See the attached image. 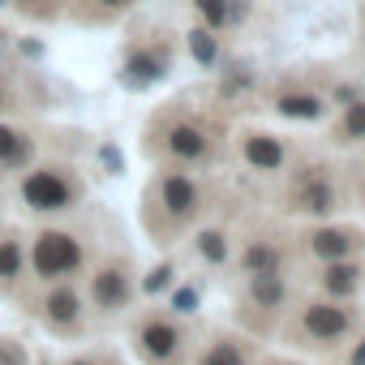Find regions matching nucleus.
<instances>
[{
	"mask_svg": "<svg viewBox=\"0 0 365 365\" xmlns=\"http://www.w3.org/2000/svg\"><path fill=\"white\" fill-rule=\"evenodd\" d=\"M103 163H108V168H120V155H116L112 146H103Z\"/></svg>",
	"mask_w": 365,
	"mask_h": 365,
	"instance_id": "c85d7f7f",
	"label": "nucleus"
},
{
	"mask_svg": "<svg viewBox=\"0 0 365 365\" xmlns=\"http://www.w3.org/2000/svg\"><path fill=\"white\" fill-rule=\"evenodd\" d=\"M22 198H26L31 211H69L78 190H73V180L61 168H35L22 180Z\"/></svg>",
	"mask_w": 365,
	"mask_h": 365,
	"instance_id": "39448f33",
	"label": "nucleus"
},
{
	"mask_svg": "<svg viewBox=\"0 0 365 365\" xmlns=\"http://www.w3.org/2000/svg\"><path fill=\"white\" fill-rule=\"evenodd\" d=\"M344 365H365V331H361V339L348 348V361H344Z\"/></svg>",
	"mask_w": 365,
	"mask_h": 365,
	"instance_id": "cd10ccee",
	"label": "nucleus"
},
{
	"mask_svg": "<svg viewBox=\"0 0 365 365\" xmlns=\"http://www.w3.org/2000/svg\"><path fill=\"white\" fill-rule=\"evenodd\" d=\"M0 108H5V91H0Z\"/></svg>",
	"mask_w": 365,
	"mask_h": 365,
	"instance_id": "f704fd0d",
	"label": "nucleus"
},
{
	"mask_svg": "<svg viewBox=\"0 0 365 365\" xmlns=\"http://www.w3.org/2000/svg\"><path fill=\"white\" fill-rule=\"evenodd\" d=\"M133 348L146 365H180L190 352V335L172 314H146L133 327Z\"/></svg>",
	"mask_w": 365,
	"mask_h": 365,
	"instance_id": "f03ea898",
	"label": "nucleus"
},
{
	"mask_svg": "<svg viewBox=\"0 0 365 365\" xmlns=\"http://www.w3.org/2000/svg\"><path fill=\"white\" fill-rule=\"evenodd\" d=\"M26 155H31V142H26L18 129L0 125V163H5V168H14V163H22Z\"/></svg>",
	"mask_w": 365,
	"mask_h": 365,
	"instance_id": "aec40b11",
	"label": "nucleus"
},
{
	"mask_svg": "<svg viewBox=\"0 0 365 365\" xmlns=\"http://www.w3.org/2000/svg\"><path fill=\"white\" fill-rule=\"evenodd\" d=\"M163 150L176 163H207L211 159V133L198 120H172L163 133Z\"/></svg>",
	"mask_w": 365,
	"mask_h": 365,
	"instance_id": "9d476101",
	"label": "nucleus"
},
{
	"mask_svg": "<svg viewBox=\"0 0 365 365\" xmlns=\"http://www.w3.org/2000/svg\"><path fill=\"white\" fill-rule=\"evenodd\" d=\"M99 5H125V0H99Z\"/></svg>",
	"mask_w": 365,
	"mask_h": 365,
	"instance_id": "2f4dec72",
	"label": "nucleus"
},
{
	"mask_svg": "<svg viewBox=\"0 0 365 365\" xmlns=\"http://www.w3.org/2000/svg\"><path fill=\"white\" fill-rule=\"evenodd\" d=\"M198 5V14L211 22V26H224L228 22V0H194Z\"/></svg>",
	"mask_w": 365,
	"mask_h": 365,
	"instance_id": "5701e85b",
	"label": "nucleus"
},
{
	"mask_svg": "<svg viewBox=\"0 0 365 365\" xmlns=\"http://www.w3.org/2000/svg\"><path fill=\"white\" fill-rule=\"evenodd\" d=\"M82 314H86L82 292L69 288L65 279H52V288H48L43 301H39V318H43V327L56 331V335H69V331L82 327Z\"/></svg>",
	"mask_w": 365,
	"mask_h": 365,
	"instance_id": "0eeeda50",
	"label": "nucleus"
},
{
	"mask_svg": "<svg viewBox=\"0 0 365 365\" xmlns=\"http://www.w3.org/2000/svg\"><path fill=\"white\" fill-rule=\"evenodd\" d=\"M190 52H194V61H198V65H207V69H211V65H215V56H220L215 35H211V31H202V26H198V31H190Z\"/></svg>",
	"mask_w": 365,
	"mask_h": 365,
	"instance_id": "412c9836",
	"label": "nucleus"
},
{
	"mask_svg": "<svg viewBox=\"0 0 365 365\" xmlns=\"http://www.w3.org/2000/svg\"><path fill=\"white\" fill-rule=\"evenodd\" d=\"M241 159H245L254 172H284L288 146H284L275 133H267V129H250V133H241Z\"/></svg>",
	"mask_w": 365,
	"mask_h": 365,
	"instance_id": "f8f14e48",
	"label": "nucleus"
},
{
	"mask_svg": "<svg viewBox=\"0 0 365 365\" xmlns=\"http://www.w3.org/2000/svg\"><path fill=\"white\" fill-rule=\"evenodd\" d=\"M361 284H365V267L356 258H335V262H322L318 271V288L331 301H356Z\"/></svg>",
	"mask_w": 365,
	"mask_h": 365,
	"instance_id": "9b49d317",
	"label": "nucleus"
},
{
	"mask_svg": "<svg viewBox=\"0 0 365 365\" xmlns=\"http://www.w3.org/2000/svg\"><path fill=\"white\" fill-rule=\"evenodd\" d=\"M65 365H103V356H73V361H65Z\"/></svg>",
	"mask_w": 365,
	"mask_h": 365,
	"instance_id": "c756f323",
	"label": "nucleus"
},
{
	"mask_svg": "<svg viewBox=\"0 0 365 365\" xmlns=\"http://www.w3.org/2000/svg\"><path fill=\"white\" fill-rule=\"evenodd\" d=\"M237 271L241 275H262V271H284V245L279 241H250L241 254H237Z\"/></svg>",
	"mask_w": 365,
	"mask_h": 365,
	"instance_id": "2eb2a0df",
	"label": "nucleus"
},
{
	"mask_svg": "<svg viewBox=\"0 0 365 365\" xmlns=\"http://www.w3.org/2000/svg\"><path fill=\"white\" fill-rule=\"evenodd\" d=\"M361 202H365V180H361Z\"/></svg>",
	"mask_w": 365,
	"mask_h": 365,
	"instance_id": "473e14b6",
	"label": "nucleus"
},
{
	"mask_svg": "<svg viewBox=\"0 0 365 365\" xmlns=\"http://www.w3.org/2000/svg\"><path fill=\"white\" fill-rule=\"evenodd\" d=\"M194 365H254V344L245 335L220 331V335H211V344H202Z\"/></svg>",
	"mask_w": 365,
	"mask_h": 365,
	"instance_id": "4468645a",
	"label": "nucleus"
},
{
	"mask_svg": "<svg viewBox=\"0 0 365 365\" xmlns=\"http://www.w3.org/2000/svg\"><path fill=\"white\" fill-rule=\"evenodd\" d=\"M305 254L318 258V262H335V258H356V250L365 245V237L356 228H344V224H318L301 237Z\"/></svg>",
	"mask_w": 365,
	"mask_h": 365,
	"instance_id": "1a4fd4ad",
	"label": "nucleus"
},
{
	"mask_svg": "<svg viewBox=\"0 0 365 365\" xmlns=\"http://www.w3.org/2000/svg\"><path fill=\"white\" fill-rule=\"evenodd\" d=\"M22 275V250L18 241H0V279H18Z\"/></svg>",
	"mask_w": 365,
	"mask_h": 365,
	"instance_id": "4be33fe9",
	"label": "nucleus"
},
{
	"mask_svg": "<svg viewBox=\"0 0 365 365\" xmlns=\"http://www.w3.org/2000/svg\"><path fill=\"white\" fill-rule=\"evenodd\" d=\"M31 262H35V275L52 284V279H69L73 271H82L86 250H82V241H78L73 232H56V228H48V232L35 237Z\"/></svg>",
	"mask_w": 365,
	"mask_h": 365,
	"instance_id": "7ed1b4c3",
	"label": "nucleus"
},
{
	"mask_svg": "<svg viewBox=\"0 0 365 365\" xmlns=\"http://www.w3.org/2000/svg\"><path fill=\"white\" fill-rule=\"evenodd\" d=\"M275 365H297V361H275Z\"/></svg>",
	"mask_w": 365,
	"mask_h": 365,
	"instance_id": "72a5a7b5",
	"label": "nucleus"
},
{
	"mask_svg": "<svg viewBox=\"0 0 365 365\" xmlns=\"http://www.w3.org/2000/svg\"><path fill=\"white\" fill-rule=\"evenodd\" d=\"M194 250H198V258H202V262H211V267L228 262V237H224L220 228H202V232H198V241H194Z\"/></svg>",
	"mask_w": 365,
	"mask_h": 365,
	"instance_id": "6ab92c4d",
	"label": "nucleus"
},
{
	"mask_svg": "<svg viewBox=\"0 0 365 365\" xmlns=\"http://www.w3.org/2000/svg\"><path fill=\"white\" fill-rule=\"evenodd\" d=\"M339 146H352V142H365V99H356V103H348L344 108V116H339V125H335V133H331Z\"/></svg>",
	"mask_w": 365,
	"mask_h": 365,
	"instance_id": "a211bd4d",
	"label": "nucleus"
},
{
	"mask_svg": "<svg viewBox=\"0 0 365 365\" xmlns=\"http://www.w3.org/2000/svg\"><path fill=\"white\" fill-rule=\"evenodd\" d=\"M0 5H5V0H0Z\"/></svg>",
	"mask_w": 365,
	"mask_h": 365,
	"instance_id": "c9c22d12",
	"label": "nucleus"
},
{
	"mask_svg": "<svg viewBox=\"0 0 365 365\" xmlns=\"http://www.w3.org/2000/svg\"><path fill=\"white\" fill-rule=\"evenodd\" d=\"M26 5H52V0H26Z\"/></svg>",
	"mask_w": 365,
	"mask_h": 365,
	"instance_id": "7c9ffc66",
	"label": "nucleus"
},
{
	"mask_svg": "<svg viewBox=\"0 0 365 365\" xmlns=\"http://www.w3.org/2000/svg\"><path fill=\"white\" fill-rule=\"evenodd\" d=\"M292 211L297 215H309V220H331L339 211V185H335V176L327 168H305L297 180H292V194H288Z\"/></svg>",
	"mask_w": 365,
	"mask_h": 365,
	"instance_id": "20e7f679",
	"label": "nucleus"
},
{
	"mask_svg": "<svg viewBox=\"0 0 365 365\" xmlns=\"http://www.w3.org/2000/svg\"><path fill=\"white\" fill-rule=\"evenodd\" d=\"M86 297H91V305H95L99 314H120V309H129V301H133V279H129V271H125L120 262H103V267L91 275Z\"/></svg>",
	"mask_w": 365,
	"mask_h": 365,
	"instance_id": "6e6552de",
	"label": "nucleus"
},
{
	"mask_svg": "<svg viewBox=\"0 0 365 365\" xmlns=\"http://www.w3.org/2000/svg\"><path fill=\"white\" fill-rule=\"evenodd\" d=\"M275 112L288 120H318L327 112V99L318 91H279L275 95Z\"/></svg>",
	"mask_w": 365,
	"mask_h": 365,
	"instance_id": "dca6fc26",
	"label": "nucleus"
},
{
	"mask_svg": "<svg viewBox=\"0 0 365 365\" xmlns=\"http://www.w3.org/2000/svg\"><path fill=\"white\" fill-rule=\"evenodd\" d=\"M168 284H172V267L163 262V267H155V271H150V275L142 279V292H150V297H155V292H163Z\"/></svg>",
	"mask_w": 365,
	"mask_h": 365,
	"instance_id": "b1692460",
	"label": "nucleus"
},
{
	"mask_svg": "<svg viewBox=\"0 0 365 365\" xmlns=\"http://www.w3.org/2000/svg\"><path fill=\"white\" fill-rule=\"evenodd\" d=\"M245 301L258 314H279L288 305V279L284 271H262V275H245Z\"/></svg>",
	"mask_w": 365,
	"mask_h": 365,
	"instance_id": "ddd939ff",
	"label": "nucleus"
},
{
	"mask_svg": "<svg viewBox=\"0 0 365 365\" xmlns=\"http://www.w3.org/2000/svg\"><path fill=\"white\" fill-rule=\"evenodd\" d=\"M361 327V309L352 301H331V297H318V301H305L292 322H288V339L292 344H305V348H339L356 335Z\"/></svg>",
	"mask_w": 365,
	"mask_h": 365,
	"instance_id": "f257e3e1",
	"label": "nucleus"
},
{
	"mask_svg": "<svg viewBox=\"0 0 365 365\" xmlns=\"http://www.w3.org/2000/svg\"><path fill=\"white\" fill-rule=\"evenodd\" d=\"M0 365H26V352H22V344H14V339H0Z\"/></svg>",
	"mask_w": 365,
	"mask_h": 365,
	"instance_id": "393cba45",
	"label": "nucleus"
},
{
	"mask_svg": "<svg viewBox=\"0 0 365 365\" xmlns=\"http://www.w3.org/2000/svg\"><path fill=\"white\" fill-rule=\"evenodd\" d=\"M356 99H361L356 86H335V103H339V108H348V103H356Z\"/></svg>",
	"mask_w": 365,
	"mask_h": 365,
	"instance_id": "bb28decb",
	"label": "nucleus"
},
{
	"mask_svg": "<svg viewBox=\"0 0 365 365\" xmlns=\"http://www.w3.org/2000/svg\"><path fill=\"white\" fill-rule=\"evenodd\" d=\"M163 73H168V56H163V52L138 48V52H129V61H125V86H150V82H159Z\"/></svg>",
	"mask_w": 365,
	"mask_h": 365,
	"instance_id": "f3484780",
	"label": "nucleus"
},
{
	"mask_svg": "<svg viewBox=\"0 0 365 365\" xmlns=\"http://www.w3.org/2000/svg\"><path fill=\"white\" fill-rule=\"evenodd\" d=\"M155 194H159V211L172 224H190L202 211V185H198L190 172H163Z\"/></svg>",
	"mask_w": 365,
	"mask_h": 365,
	"instance_id": "423d86ee",
	"label": "nucleus"
},
{
	"mask_svg": "<svg viewBox=\"0 0 365 365\" xmlns=\"http://www.w3.org/2000/svg\"><path fill=\"white\" fill-rule=\"evenodd\" d=\"M194 305H198V292L194 288H180L172 297V314H194Z\"/></svg>",
	"mask_w": 365,
	"mask_h": 365,
	"instance_id": "a878e982",
	"label": "nucleus"
}]
</instances>
